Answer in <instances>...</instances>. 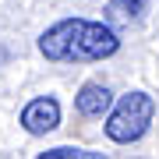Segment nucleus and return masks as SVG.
<instances>
[{
  "mask_svg": "<svg viewBox=\"0 0 159 159\" xmlns=\"http://www.w3.org/2000/svg\"><path fill=\"white\" fill-rule=\"evenodd\" d=\"M120 50V39L110 25L89 18H64L39 35V53L53 64H92Z\"/></svg>",
  "mask_w": 159,
  "mask_h": 159,
  "instance_id": "obj_1",
  "label": "nucleus"
},
{
  "mask_svg": "<svg viewBox=\"0 0 159 159\" xmlns=\"http://www.w3.org/2000/svg\"><path fill=\"white\" fill-rule=\"evenodd\" d=\"M152 117H156V99L148 92H127V96L117 99V106L106 117V138L120 142V145H131L148 131Z\"/></svg>",
  "mask_w": 159,
  "mask_h": 159,
  "instance_id": "obj_2",
  "label": "nucleus"
},
{
  "mask_svg": "<svg viewBox=\"0 0 159 159\" xmlns=\"http://www.w3.org/2000/svg\"><path fill=\"white\" fill-rule=\"evenodd\" d=\"M57 124H60V102L53 96H39L21 110V127L29 134H50Z\"/></svg>",
  "mask_w": 159,
  "mask_h": 159,
  "instance_id": "obj_3",
  "label": "nucleus"
},
{
  "mask_svg": "<svg viewBox=\"0 0 159 159\" xmlns=\"http://www.w3.org/2000/svg\"><path fill=\"white\" fill-rule=\"evenodd\" d=\"M74 106H78V113H85V117H102V113H110L117 102H113V92H110L106 85H99V81H89V85H81V89H78V96H74Z\"/></svg>",
  "mask_w": 159,
  "mask_h": 159,
  "instance_id": "obj_4",
  "label": "nucleus"
},
{
  "mask_svg": "<svg viewBox=\"0 0 159 159\" xmlns=\"http://www.w3.org/2000/svg\"><path fill=\"white\" fill-rule=\"evenodd\" d=\"M39 159H106L102 152H92V148H74V145H60V148H50L43 152Z\"/></svg>",
  "mask_w": 159,
  "mask_h": 159,
  "instance_id": "obj_5",
  "label": "nucleus"
},
{
  "mask_svg": "<svg viewBox=\"0 0 159 159\" xmlns=\"http://www.w3.org/2000/svg\"><path fill=\"white\" fill-rule=\"evenodd\" d=\"M145 4H148V0H120V7L127 11V18H142Z\"/></svg>",
  "mask_w": 159,
  "mask_h": 159,
  "instance_id": "obj_6",
  "label": "nucleus"
}]
</instances>
